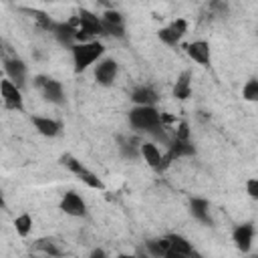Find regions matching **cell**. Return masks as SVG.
I'll return each instance as SVG.
<instances>
[{"label":"cell","instance_id":"13","mask_svg":"<svg viewBox=\"0 0 258 258\" xmlns=\"http://www.w3.org/2000/svg\"><path fill=\"white\" fill-rule=\"evenodd\" d=\"M52 32H54V36L58 38V42H62L64 46H71V48H73V46H75L73 42H77V34H79L81 30H77V28L71 26L69 22H60V24L54 26Z\"/></svg>","mask_w":258,"mask_h":258},{"label":"cell","instance_id":"15","mask_svg":"<svg viewBox=\"0 0 258 258\" xmlns=\"http://www.w3.org/2000/svg\"><path fill=\"white\" fill-rule=\"evenodd\" d=\"M141 155H143V159L147 161L149 167H153L155 171L161 169V153L153 143H143L141 145Z\"/></svg>","mask_w":258,"mask_h":258},{"label":"cell","instance_id":"19","mask_svg":"<svg viewBox=\"0 0 258 258\" xmlns=\"http://www.w3.org/2000/svg\"><path fill=\"white\" fill-rule=\"evenodd\" d=\"M208 202L206 200H200V198H194L191 200V214L200 220V222H204V224H210L212 220H210V214H208Z\"/></svg>","mask_w":258,"mask_h":258},{"label":"cell","instance_id":"3","mask_svg":"<svg viewBox=\"0 0 258 258\" xmlns=\"http://www.w3.org/2000/svg\"><path fill=\"white\" fill-rule=\"evenodd\" d=\"M73 60H75V73H83L89 64H93L105 50V46L97 40L93 42H83V44H75L73 48Z\"/></svg>","mask_w":258,"mask_h":258},{"label":"cell","instance_id":"23","mask_svg":"<svg viewBox=\"0 0 258 258\" xmlns=\"http://www.w3.org/2000/svg\"><path fill=\"white\" fill-rule=\"evenodd\" d=\"M167 28H169V30H171V32H173L177 38H181V36L187 32V22H185L183 18H175V20H173V22H171Z\"/></svg>","mask_w":258,"mask_h":258},{"label":"cell","instance_id":"5","mask_svg":"<svg viewBox=\"0 0 258 258\" xmlns=\"http://www.w3.org/2000/svg\"><path fill=\"white\" fill-rule=\"evenodd\" d=\"M34 87H38V89L42 91V97H44L46 101H50V103L60 105V103L64 101V97H62V87H60L58 81H52V79H48V77H36V79H34Z\"/></svg>","mask_w":258,"mask_h":258},{"label":"cell","instance_id":"7","mask_svg":"<svg viewBox=\"0 0 258 258\" xmlns=\"http://www.w3.org/2000/svg\"><path fill=\"white\" fill-rule=\"evenodd\" d=\"M79 20H81V32H85L87 36H93V34H105L103 32V20L99 16H95L93 12L81 8V12L77 14Z\"/></svg>","mask_w":258,"mask_h":258},{"label":"cell","instance_id":"26","mask_svg":"<svg viewBox=\"0 0 258 258\" xmlns=\"http://www.w3.org/2000/svg\"><path fill=\"white\" fill-rule=\"evenodd\" d=\"M175 139L189 141V125H187L185 121H179V123H177V129H175Z\"/></svg>","mask_w":258,"mask_h":258},{"label":"cell","instance_id":"32","mask_svg":"<svg viewBox=\"0 0 258 258\" xmlns=\"http://www.w3.org/2000/svg\"><path fill=\"white\" fill-rule=\"evenodd\" d=\"M252 258H258V254H256V256H252Z\"/></svg>","mask_w":258,"mask_h":258},{"label":"cell","instance_id":"8","mask_svg":"<svg viewBox=\"0 0 258 258\" xmlns=\"http://www.w3.org/2000/svg\"><path fill=\"white\" fill-rule=\"evenodd\" d=\"M60 210L64 212V214H69V216H85V202H83V198L79 196V194H75V191H69V194H64V198L60 200Z\"/></svg>","mask_w":258,"mask_h":258},{"label":"cell","instance_id":"14","mask_svg":"<svg viewBox=\"0 0 258 258\" xmlns=\"http://www.w3.org/2000/svg\"><path fill=\"white\" fill-rule=\"evenodd\" d=\"M131 99H133V103H137L139 107H153V103L157 101V95H155V91H153L151 87H139V89L133 91Z\"/></svg>","mask_w":258,"mask_h":258},{"label":"cell","instance_id":"31","mask_svg":"<svg viewBox=\"0 0 258 258\" xmlns=\"http://www.w3.org/2000/svg\"><path fill=\"white\" fill-rule=\"evenodd\" d=\"M117 258H135V256H127V254H119Z\"/></svg>","mask_w":258,"mask_h":258},{"label":"cell","instance_id":"30","mask_svg":"<svg viewBox=\"0 0 258 258\" xmlns=\"http://www.w3.org/2000/svg\"><path fill=\"white\" fill-rule=\"evenodd\" d=\"M89 258H107V254H105L101 248H97V250H93V252H91V256H89Z\"/></svg>","mask_w":258,"mask_h":258},{"label":"cell","instance_id":"21","mask_svg":"<svg viewBox=\"0 0 258 258\" xmlns=\"http://www.w3.org/2000/svg\"><path fill=\"white\" fill-rule=\"evenodd\" d=\"M242 97L246 101H252V103H258V81L256 79H250L244 89H242Z\"/></svg>","mask_w":258,"mask_h":258},{"label":"cell","instance_id":"24","mask_svg":"<svg viewBox=\"0 0 258 258\" xmlns=\"http://www.w3.org/2000/svg\"><path fill=\"white\" fill-rule=\"evenodd\" d=\"M101 20H103V18H101ZM103 32L121 38V36H123V26H117V24H111V22H105V20H103Z\"/></svg>","mask_w":258,"mask_h":258},{"label":"cell","instance_id":"9","mask_svg":"<svg viewBox=\"0 0 258 258\" xmlns=\"http://www.w3.org/2000/svg\"><path fill=\"white\" fill-rule=\"evenodd\" d=\"M187 54H189V58L191 60H196L198 64H202V67H206L208 62H210V44L206 42V40H196V42H191V44H187Z\"/></svg>","mask_w":258,"mask_h":258},{"label":"cell","instance_id":"20","mask_svg":"<svg viewBox=\"0 0 258 258\" xmlns=\"http://www.w3.org/2000/svg\"><path fill=\"white\" fill-rule=\"evenodd\" d=\"M38 250H42L44 254H48V256H52V258H58V256H62V252L54 246V242L52 240H46V238H40V240H36V244H34Z\"/></svg>","mask_w":258,"mask_h":258},{"label":"cell","instance_id":"1","mask_svg":"<svg viewBox=\"0 0 258 258\" xmlns=\"http://www.w3.org/2000/svg\"><path fill=\"white\" fill-rule=\"evenodd\" d=\"M147 250L157 258H194V248L189 242L177 234H169L159 240H149Z\"/></svg>","mask_w":258,"mask_h":258},{"label":"cell","instance_id":"22","mask_svg":"<svg viewBox=\"0 0 258 258\" xmlns=\"http://www.w3.org/2000/svg\"><path fill=\"white\" fill-rule=\"evenodd\" d=\"M14 226H16V232H18L20 236H28V232H30V228H32V220H30L28 214H22V216H18V218L14 220Z\"/></svg>","mask_w":258,"mask_h":258},{"label":"cell","instance_id":"17","mask_svg":"<svg viewBox=\"0 0 258 258\" xmlns=\"http://www.w3.org/2000/svg\"><path fill=\"white\" fill-rule=\"evenodd\" d=\"M189 79H191V73L189 71H183L181 75H179V79H177V83H175V87H173V97L175 99H187L189 95H191V89H189Z\"/></svg>","mask_w":258,"mask_h":258},{"label":"cell","instance_id":"6","mask_svg":"<svg viewBox=\"0 0 258 258\" xmlns=\"http://www.w3.org/2000/svg\"><path fill=\"white\" fill-rule=\"evenodd\" d=\"M0 93H2V101H4V107L6 109H12V111H22L24 109V103H22V95L18 91V87L6 79L0 83Z\"/></svg>","mask_w":258,"mask_h":258},{"label":"cell","instance_id":"4","mask_svg":"<svg viewBox=\"0 0 258 258\" xmlns=\"http://www.w3.org/2000/svg\"><path fill=\"white\" fill-rule=\"evenodd\" d=\"M60 163H62V165H67L73 173H77V175H79V177H81L89 187H93V189H103V187H105V185H103V181H101L93 171H89L81 161H77L73 155H62V157H60Z\"/></svg>","mask_w":258,"mask_h":258},{"label":"cell","instance_id":"10","mask_svg":"<svg viewBox=\"0 0 258 258\" xmlns=\"http://www.w3.org/2000/svg\"><path fill=\"white\" fill-rule=\"evenodd\" d=\"M4 71H6V75L10 77V81H12L16 87L24 83L26 67H24L22 60H18V58H4Z\"/></svg>","mask_w":258,"mask_h":258},{"label":"cell","instance_id":"28","mask_svg":"<svg viewBox=\"0 0 258 258\" xmlns=\"http://www.w3.org/2000/svg\"><path fill=\"white\" fill-rule=\"evenodd\" d=\"M246 191H248L250 198L258 200V179H248V183H246Z\"/></svg>","mask_w":258,"mask_h":258},{"label":"cell","instance_id":"27","mask_svg":"<svg viewBox=\"0 0 258 258\" xmlns=\"http://www.w3.org/2000/svg\"><path fill=\"white\" fill-rule=\"evenodd\" d=\"M103 20H105V22H111V24H117V26H123V18H121V14L115 12V10H107V12L103 14Z\"/></svg>","mask_w":258,"mask_h":258},{"label":"cell","instance_id":"16","mask_svg":"<svg viewBox=\"0 0 258 258\" xmlns=\"http://www.w3.org/2000/svg\"><path fill=\"white\" fill-rule=\"evenodd\" d=\"M32 123L38 129V133H42L46 137H54L60 131V125L52 119H46V117H32Z\"/></svg>","mask_w":258,"mask_h":258},{"label":"cell","instance_id":"12","mask_svg":"<svg viewBox=\"0 0 258 258\" xmlns=\"http://www.w3.org/2000/svg\"><path fill=\"white\" fill-rule=\"evenodd\" d=\"M252 236H254V228L252 224H242L234 230V242L238 246V250L242 252H248L250 246H252Z\"/></svg>","mask_w":258,"mask_h":258},{"label":"cell","instance_id":"11","mask_svg":"<svg viewBox=\"0 0 258 258\" xmlns=\"http://www.w3.org/2000/svg\"><path fill=\"white\" fill-rule=\"evenodd\" d=\"M115 77H117V62L111 60V58L103 60V62L97 67V71H95L97 83H99V85H105V87L111 85V83L115 81Z\"/></svg>","mask_w":258,"mask_h":258},{"label":"cell","instance_id":"29","mask_svg":"<svg viewBox=\"0 0 258 258\" xmlns=\"http://www.w3.org/2000/svg\"><path fill=\"white\" fill-rule=\"evenodd\" d=\"M171 161H173V157H171V153H169V151H167L165 155H161V169H159V171L167 169V167L171 165Z\"/></svg>","mask_w":258,"mask_h":258},{"label":"cell","instance_id":"18","mask_svg":"<svg viewBox=\"0 0 258 258\" xmlns=\"http://www.w3.org/2000/svg\"><path fill=\"white\" fill-rule=\"evenodd\" d=\"M167 147H169L167 151L171 153L173 159H177V157H185V155H194V153H196L194 145H191L189 141H181V139H173Z\"/></svg>","mask_w":258,"mask_h":258},{"label":"cell","instance_id":"25","mask_svg":"<svg viewBox=\"0 0 258 258\" xmlns=\"http://www.w3.org/2000/svg\"><path fill=\"white\" fill-rule=\"evenodd\" d=\"M159 38H161V42H165V44H169V46L177 44V40H179L169 28H161V30H159Z\"/></svg>","mask_w":258,"mask_h":258},{"label":"cell","instance_id":"2","mask_svg":"<svg viewBox=\"0 0 258 258\" xmlns=\"http://www.w3.org/2000/svg\"><path fill=\"white\" fill-rule=\"evenodd\" d=\"M129 123L139 129V131H155L157 127H161V113L155 107H135L129 111Z\"/></svg>","mask_w":258,"mask_h":258}]
</instances>
